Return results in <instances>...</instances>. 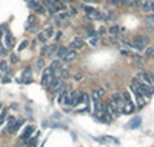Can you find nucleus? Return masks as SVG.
Returning a JSON list of instances; mask_svg holds the SVG:
<instances>
[{
    "label": "nucleus",
    "instance_id": "nucleus-1",
    "mask_svg": "<svg viewBox=\"0 0 154 147\" xmlns=\"http://www.w3.org/2000/svg\"><path fill=\"white\" fill-rule=\"evenodd\" d=\"M133 85L137 87V88L140 90L142 93H143L145 98H149V96L154 93V85H148V84H145V82H139L136 78L133 79Z\"/></svg>",
    "mask_w": 154,
    "mask_h": 147
},
{
    "label": "nucleus",
    "instance_id": "nucleus-2",
    "mask_svg": "<svg viewBox=\"0 0 154 147\" xmlns=\"http://www.w3.org/2000/svg\"><path fill=\"white\" fill-rule=\"evenodd\" d=\"M133 42L136 43V50L137 51H145V47L149 43V37L145 34H139L133 39Z\"/></svg>",
    "mask_w": 154,
    "mask_h": 147
},
{
    "label": "nucleus",
    "instance_id": "nucleus-3",
    "mask_svg": "<svg viewBox=\"0 0 154 147\" xmlns=\"http://www.w3.org/2000/svg\"><path fill=\"white\" fill-rule=\"evenodd\" d=\"M136 79L139 82H145V84H148V85H154L153 81H151V76H149V73H146V71H139Z\"/></svg>",
    "mask_w": 154,
    "mask_h": 147
},
{
    "label": "nucleus",
    "instance_id": "nucleus-4",
    "mask_svg": "<svg viewBox=\"0 0 154 147\" xmlns=\"http://www.w3.org/2000/svg\"><path fill=\"white\" fill-rule=\"evenodd\" d=\"M131 92L136 95V99H137V105L139 107H142V105L145 104V96H143V93L140 92V90L137 88V87H134V85H131Z\"/></svg>",
    "mask_w": 154,
    "mask_h": 147
},
{
    "label": "nucleus",
    "instance_id": "nucleus-5",
    "mask_svg": "<svg viewBox=\"0 0 154 147\" xmlns=\"http://www.w3.org/2000/svg\"><path fill=\"white\" fill-rule=\"evenodd\" d=\"M34 130H36L34 126H28V127L23 130V133L20 135V141H22V142H28L29 138H31V135L34 133Z\"/></svg>",
    "mask_w": 154,
    "mask_h": 147
},
{
    "label": "nucleus",
    "instance_id": "nucleus-6",
    "mask_svg": "<svg viewBox=\"0 0 154 147\" xmlns=\"http://www.w3.org/2000/svg\"><path fill=\"white\" fill-rule=\"evenodd\" d=\"M82 48H83V40H82V37H80V36H77L76 39H74L73 42L69 43L68 50H73V51H76V50H82Z\"/></svg>",
    "mask_w": 154,
    "mask_h": 147
},
{
    "label": "nucleus",
    "instance_id": "nucleus-7",
    "mask_svg": "<svg viewBox=\"0 0 154 147\" xmlns=\"http://www.w3.org/2000/svg\"><path fill=\"white\" fill-rule=\"evenodd\" d=\"M94 116L99 119V121H102V122H105V124H110V122L112 121V116H111L106 110L102 112V113H99V115H94Z\"/></svg>",
    "mask_w": 154,
    "mask_h": 147
},
{
    "label": "nucleus",
    "instance_id": "nucleus-8",
    "mask_svg": "<svg viewBox=\"0 0 154 147\" xmlns=\"http://www.w3.org/2000/svg\"><path fill=\"white\" fill-rule=\"evenodd\" d=\"M136 112V105L133 102H123L122 105V113H125V115H131V113Z\"/></svg>",
    "mask_w": 154,
    "mask_h": 147
},
{
    "label": "nucleus",
    "instance_id": "nucleus-9",
    "mask_svg": "<svg viewBox=\"0 0 154 147\" xmlns=\"http://www.w3.org/2000/svg\"><path fill=\"white\" fill-rule=\"evenodd\" d=\"M54 81V73L51 74H42V85L45 87V88H50L51 82Z\"/></svg>",
    "mask_w": 154,
    "mask_h": 147
},
{
    "label": "nucleus",
    "instance_id": "nucleus-10",
    "mask_svg": "<svg viewBox=\"0 0 154 147\" xmlns=\"http://www.w3.org/2000/svg\"><path fill=\"white\" fill-rule=\"evenodd\" d=\"M3 39H5V47H6V48H13V47H14V43H16V40H14L13 34H11V33H8V31L5 33Z\"/></svg>",
    "mask_w": 154,
    "mask_h": 147
},
{
    "label": "nucleus",
    "instance_id": "nucleus-11",
    "mask_svg": "<svg viewBox=\"0 0 154 147\" xmlns=\"http://www.w3.org/2000/svg\"><path fill=\"white\" fill-rule=\"evenodd\" d=\"M105 95V88L103 87H99V88H94V92H93V102L94 101H100V98H103Z\"/></svg>",
    "mask_w": 154,
    "mask_h": 147
},
{
    "label": "nucleus",
    "instance_id": "nucleus-12",
    "mask_svg": "<svg viewBox=\"0 0 154 147\" xmlns=\"http://www.w3.org/2000/svg\"><path fill=\"white\" fill-rule=\"evenodd\" d=\"M102 19L105 22H108V23H110V22H114L116 20V13L114 11H106L105 14H102Z\"/></svg>",
    "mask_w": 154,
    "mask_h": 147
},
{
    "label": "nucleus",
    "instance_id": "nucleus-13",
    "mask_svg": "<svg viewBox=\"0 0 154 147\" xmlns=\"http://www.w3.org/2000/svg\"><path fill=\"white\" fill-rule=\"evenodd\" d=\"M102 112H105V104L100 101H94V115H99Z\"/></svg>",
    "mask_w": 154,
    "mask_h": 147
},
{
    "label": "nucleus",
    "instance_id": "nucleus-14",
    "mask_svg": "<svg viewBox=\"0 0 154 147\" xmlns=\"http://www.w3.org/2000/svg\"><path fill=\"white\" fill-rule=\"evenodd\" d=\"M66 53H68V48L66 47H59L57 51H56V56H57V59H63Z\"/></svg>",
    "mask_w": 154,
    "mask_h": 147
},
{
    "label": "nucleus",
    "instance_id": "nucleus-15",
    "mask_svg": "<svg viewBox=\"0 0 154 147\" xmlns=\"http://www.w3.org/2000/svg\"><path fill=\"white\" fill-rule=\"evenodd\" d=\"M86 19H88V20H99V19H102V14L94 9L91 14H86Z\"/></svg>",
    "mask_w": 154,
    "mask_h": 147
},
{
    "label": "nucleus",
    "instance_id": "nucleus-16",
    "mask_svg": "<svg viewBox=\"0 0 154 147\" xmlns=\"http://www.w3.org/2000/svg\"><path fill=\"white\" fill-rule=\"evenodd\" d=\"M74 59H76V51L68 50V53H66L65 57H63V61H65V62H71V61H74Z\"/></svg>",
    "mask_w": 154,
    "mask_h": 147
},
{
    "label": "nucleus",
    "instance_id": "nucleus-17",
    "mask_svg": "<svg viewBox=\"0 0 154 147\" xmlns=\"http://www.w3.org/2000/svg\"><path fill=\"white\" fill-rule=\"evenodd\" d=\"M122 99H123V98H122V95H120V93H114V95H112V98H111V101H112L114 104H117V105L122 104Z\"/></svg>",
    "mask_w": 154,
    "mask_h": 147
},
{
    "label": "nucleus",
    "instance_id": "nucleus-18",
    "mask_svg": "<svg viewBox=\"0 0 154 147\" xmlns=\"http://www.w3.org/2000/svg\"><path fill=\"white\" fill-rule=\"evenodd\" d=\"M0 71H3V73H8L9 71V63L6 61H0Z\"/></svg>",
    "mask_w": 154,
    "mask_h": 147
},
{
    "label": "nucleus",
    "instance_id": "nucleus-19",
    "mask_svg": "<svg viewBox=\"0 0 154 147\" xmlns=\"http://www.w3.org/2000/svg\"><path fill=\"white\" fill-rule=\"evenodd\" d=\"M139 126H140V118H134L133 121H131V122L128 124L130 129H137Z\"/></svg>",
    "mask_w": 154,
    "mask_h": 147
},
{
    "label": "nucleus",
    "instance_id": "nucleus-20",
    "mask_svg": "<svg viewBox=\"0 0 154 147\" xmlns=\"http://www.w3.org/2000/svg\"><path fill=\"white\" fill-rule=\"evenodd\" d=\"M43 34L46 36V39H48V37H52V36H54V28H52V26H48V28H45V29H43Z\"/></svg>",
    "mask_w": 154,
    "mask_h": 147
},
{
    "label": "nucleus",
    "instance_id": "nucleus-21",
    "mask_svg": "<svg viewBox=\"0 0 154 147\" xmlns=\"http://www.w3.org/2000/svg\"><path fill=\"white\" fill-rule=\"evenodd\" d=\"M34 22H36V16H34V14H29L28 20H26V29L31 28V23H34Z\"/></svg>",
    "mask_w": 154,
    "mask_h": 147
},
{
    "label": "nucleus",
    "instance_id": "nucleus-22",
    "mask_svg": "<svg viewBox=\"0 0 154 147\" xmlns=\"http://www.w3.org/2000/svg\"><path fill=\"white\" fill-rule=\"evenodd\" d=\"M119 25H112V26H110V29H108V31H110V34L111 36H116V34H117V33H119Z\"/></svg>",
    "mask_w": 154,
    "mask_h": 147
},
{
    "label": "nucleus",
    "instance_id": "nucleus-23",
    "mask_svg": "<svg viewBox=\"0 0 154 147\" xmlns=\"http://www.w3.org/2000/svg\"><path fill=\"white\" fill-rule=\"evenodd\" d=\"M51 68L52 70H56V68H60V67H62V62H60V59H54V61H52V63H51Z\"/></svg>",
    "mask_w": 154,
    "mask_h": 147
},
{
    "label": "nucleus",
    "instance_id": "nucleus-24",
    "mask_svg": "<svg viewBox=\"0 0 154 147\" xmlns=\"http://www.w3.org/2000/svg\"><path fill=\"white\" fill-rule=\"evenodd\" d=\"M142 8H143V11H146V13H151V2H145V0H143Z\"/></svg>",
    "mask_w": 154,
    "mask_h": 147
},
{
    "label": "nucleus",
    "instance_id": "nucleus-25",
    "mask_svg": "<svg viewBox=\"0 0 154 147\" xmlns=\"http://www.w3.org/2000/svg\"><path fill=\"white\" fill-rule=\"evenodd\" d=\"M66 96H68V93H66V92H62V93H59V102L60 104H63V102H65V99H66Z\"/></svg>",
    "mask_w": 154,
    "mask_h": 147
},
{
    "label": "nucleus",
    "instance_id": "nucleus-26",
    "mask_svg": "<svg viewBox=\"0 0 154 147\" xmlns=\"http://www.w3.org/2000/svg\"><path fill=\"white\" fill-rule=\"evenodd\" d=\"M122 98H123V101H125V102H131V95L128 92H123L122 93Z\"/></svg>",
    "mask_w": 154,
    "mask_h": 147
},
{
    "label": "nucleus",
    "instance_id": "nucleus-27",
    "mask_svg": "<svg viewBox=\"0 0 154 147\" xmlns=\"http://www.w3.org/2000/svg\"><path fill=\"white\" fill-rule=\"evenodd\" d=\"M6 115H8V110H2V115H0V124H3V122H5Z\"/></svg>",
    "mask_w": 154,
    "mask_h": 147
},
{
    "label": "nucleus",
    "instance_id": "nucleus-28",
    "mask_svg": "<svg viewBox=\"0 0 154 147\" xmlns=\"http://www.w3.org/2000/svg\"><path fill=\"white\" fill-rule=\"evenodd\" d=\"M6 54H8V50H6L3 45H0V57H5Z\"/></svg>",
    "mask_w": 154,
    "mask_h": 147
},
{
    "label": "nucleus",
    "instance_id": "nucleus-29",
    "mask_svg": "<svg viewBox=\"0 0 154 147\" xmlns=\"http://www.w3.org/2000/svg\"><path fill=\"white\" fill-rule=\"evenodd\" d=\"M28 45H29V42H28V40H23V42H22L20 45H19V51H23L25 48L28 47Z\"/></svg>",
    "mask_w": 154,
    "mask_h": 147
},
{
    "label": "nucleus",
    "instance_id": "nucleus-30",
    "mask_svg": "<svg viewBox=\"0 0 154 147\" xmlns=\"http://www.w3.org/2000/svg\"><path fill=\"white\" fill-rule=\"evenodd\" d=\"M59 17L62 19V20H66V19H69V13H66V11H62V13L59 14Z\"/></svg>",
    "mask_w": 154,
    "mask_h": 147
},
{
    "label": "nucleus",
    "instance_id": "nucleus-31",
    "mask_svg": "<svg viewBox=\"0 0 154 147\" xmlns=\"http://www.w3.org/2000/svg\"><path fill=\"white\" fill-rule=\"evenodd\" d=\"M145 54H146V56H154V47L146 48V50H145Z\"/></svg>",
    "mask_w": 154,
    "mask_h": 147
},
{
    "label": "nucleus",
    "instance_id": "nucleus-32",
    "mask_svg": "<svg viewBox=\"0 0 154 147\" xmlns=\"http://www.w3.org/2000/svg\"><path fill=\"white\" fill-rule=\"evenodd\" d=\"M43 65H45V61H43V57H40L39 61H37L36 67H37V68H43Z\"/></svg>",
    "mask_w": 154,
    "mask_h": 147
},
{
    "label": "nucleus",
    "instance_id": "nucleus-33",
    "mask_svg": "<svg viewBox=\"0 0 154 147\" xmlns=\"http://www.w3.org/2000/svg\"><path fill=\"white\" fill-rule=\"evenodd\" d=\"M37 37H39V40H40L42 43H45V42H46V36L43 34V31H42V33H39V36H37Z\"/></svg>",
    "mask_w": 154,
    "mask_h": 147
},
{
    "label": "nucleus",
    "instance_id": "nucleus-34",
    "mask_svg": "<svg viewBox=\"0 0 154 147\" xmlns=\"http://www.w3.org/2000/svg\"><path fill=\"white\" fill-rule=\"evenodd\" d=\"M69 9V16H76L77 14V8H74V6H68Z\"/></svg>",
    "mask_w": 154,
    "mask_h": 147
},
{
    "label": "nucleus",
    "instance_id": "nucleus-35",
    "mask_svg": "<svg viewBox=\"0 0 154 147\" xmlns=\"http://www.w3.org/2000/svg\"><path fill=\"white\" fill-rule=\"evenodd\" d=\"M123 5H126V6H134V5H136V2H134V0H123Z\"/></svg>",
    "mask_w": 154,
    "mask_h": 147
},
{
    "label": "nucleus",
    "instance_id": "nucleus-36",
    "mask_svg": "<svg viewBox=\"0 0 154 147\" xmlns=\"http://www.w3.org/2000/svg\"><path fill=\"white\" fill-rule=\"evenodd\" d=\"M110 42H111V43H119L120 39H119L117 36H111V37H110Z\"/></svg>",
    "mask_w": 154,
    "mask_h": 147
},
{
    "label": "nucleus",
    "instance_id": "nucleus-37",
    "mask_svg": "<svg viewBox=\"0 0 154 147\" xmlns=\"http://www.w3.org/2000/svg\"><path fill=\"white\" fill-rule=\"evenodd\" d=\"M45 54H48V45H43L42 50H40V56H45Z\"/></svg>",
    "mask_w": 154,
    "mask_h": 147
},
{
    "label": "nucleus",
    "instance_id": "nucleus-38",
    "mask_svg": "<svg viewBox=\"0 0 154 147\" xmlns=\"http://www.w3.org/2000/svg\"><path fill=\"white\" fill-rule=\"evenodd\" d=\"M97 42H99V37H91V39H89V45H93V47H94Z\"/></svg>",
    "mask_w": 154,
    "mask_h": 147
},
{
    "label": "nucleus",
    "instance_id": "nucleus-39",
    "mask_svg": "<svg viewBox=\"0 0 154 147\" xmlns=\"http://www.w3.org/2000/svg\"><path fill=\"white\" fill-rule=\"evenodd\" d=\"M146 22H148L149 25H154V14H151V16L146 17Z\"/></svg>",
    "mask_w": 154,
    "mask_h": 147
},
{
    "label": "nucleus",
    "instance_id": "nucleus-40",
    "mask_svg": "<svg viewBox=\"0 0 154 147\" xmlns=\"http://www.w3.org/2000/svg\"><path fill=\"white\" fill-rule=\"evenodd\" d=\"M56 53V45H51V47H48V54H54Z\"/></svg>",
    "mask_w": 154,
    "mask_h": 147
},
{
    "label": "nucleus",
    "instance_id": "nucleus-41",
    "mask_svg": "<svg viewBox=\"0 0 154 147\" xmlns=\"http://www.w3.org/2000/svg\"><path fill=\"white\" fill-rule=\"evenodd\" d=\"M111 3L114 6H119V5H123V0H111Z\"/></svg>",
    "mask_w": 154,
    "mask_h": 147
},
{
    "label": "nucleus",
    "instance_id": "nucleus-42",
    "mask_svg": "<svg viewBox=\"0 0 154 147\" xmlns=\"http://www.w3.org/2000/svg\"><path fill=\"white\" fill-rule=\"evenodd\" d=\"M5 33H6V28L5 26H0V40H2L3 36H5Z\"/></svg>",
    "mask_w": 154,
    "mask_h": 147
},
{
    "label": "nucleus",
    "instance_id": "nucleus-43",
    "mask_svg": "<svg viewBox=\"0 0 154 147\" xmlns=\"http://www.w3.org/2000/svg\"><path fill=\"white\" fill-rule=\"evenodd\" d=\"M19 62V57L16 54H11V63H17Z\"/></svg>",
    "mask_w": 154,
    "mask_h": 147
},
{
    "label": "nucleus",
    "instance_id": "nucleus-44",
    "mask_svg": "<svg viewBox=\"0 0 154 147\" xmlns=\"http://www.w3.org/2000/svg\"><path fill=\"white\" fill-rule=\"evenodd\" d=\"M74 79H76V81H82V79H83V74H82V73H76V74H74Z\"/></svg>",
    "mask_w": 154,
    "mask_h": 147
},
{
    "label": "nucleus",
    "instance_id": "nucleus-45",
    "mask_svg": "<svg viewBox=\"0 0 154 147\" xmlns=\"http://www.w3.org/2000/svg\"><path fill=\"white\" fill-rule=\"evenodd\" d=\"M54 39H56V40H60V39H62V31L54 33Z\"/></svg>",
    "mask_w": 154,
    "mask_h": 147
},
{
    "label": "nucleus",
    "instance_id": "nucleus-46",
    "mask_svg": "<svg viewBox=\"0 0 154 147\" xmlns=\"http://www.w3.org/2000/svg\"><path fill=\"white\" fill-rule=\"evenodd\" d=\"M29 33H32V34H37V33H39V29H37V26H31V28L28 29Z\"/></svg>",
    "mask_w": 154,
    "mask_h": 147
},
{
    "label": "nucleus",
    "instance_id": "nucleus-47",
    "mask_svg": "<svg viewBox=\"0 0 154 147\" xmlns=\"http://www.w3.org/2000/svg\"><path fill=\"white\" fill-rule=\"evenodd\" d=\"M85 3H96V2H99V0H83Z\"/></svg>",
    "mask_w": 154,
    "mask_h": 147
},
{
    "label": "nucleus",
    "instance_id": "nucleus-48",
    "mask_svg": "<svg viewBox=\"0 0 154 147\" xmlns=\"http://www.w3.org/2000/svg\"><path fill=\"white\" fill-rule=\"evenodd\" d=\"M103 33H105V28H103V26H102V28H100L99 31H97V34H103Z\"/></svg>",
    "mask_w": 154,
    "mask_h": 147
},
{
    "label": "nucleus",
    "instance_id": "nucleus-49",
    "mask_svg": "<svg viewBox=\"0 0 154 147\" xmlns=\"http://www.w3.org/2000/svg\"><path fill=\"white\" fill-rule=\"evenodd\" d=\"M149 76H151V81H153V84H154V71H153V73H149Z\"/></svg>",
    "mask_w": 154,
    "mask_h": 147
},
{
    "label": "nucleus",
    "instance_id": "nucleus-50",
    "mask_svg": "<svg viewBox=\"0 0 154 147\" xmlns=\"http://www.w3.org/2000/svg\"><path fill=\"white\" fill-rule=\"evenodd\" d=\"M151 11L154 13V2H151Z\"/></svg>",
    "mask_w": 154,
    "mask_h": 147
},
{
    "label": "nucleus",
    "instance_id": "nucleus-51",
    "mask_svg": "<svg viewBox=\"0 0 154 147\" xmlns=\"http://www.w3.org/2000/svg\"><path fill=\"white\" fill-rule=\"evenodd\" d=\"M0 79H2V73H0Z\"/></svg>",
    "mask_w": 154,
    "mask_h": 147
}]
</instances>
